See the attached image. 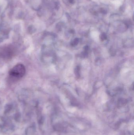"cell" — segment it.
<instances>
[{
    "mask_svg": "<svg viewBox=\"0 0 134 135\" xmlns=\"http://www.w3.org/2000/svg\"><path fill=\"white\" fill-rule=\"evenodd\" d=\"M78 41H79V40L78 38H76L74 40V41L72 43V45H76L78 43Z\"/></svg>",
    "mask_w": 134,
    "mask_h": 135,
    "instance_id": "7a4b0ae2",
    "label": "cell"
},
{
    "mask_svg": "<svg viewBox=\"0 0 134 135\" xmlns=\"http://www.w3.org/2000/svg\"><path fill=\"white\" fill-rule=\"evenodd\" d=\"M69 1L71 3H72L74 2V0H69Z\"/></svg>",
    "mask_w": 134,
    "mask_h": 135,
    "instance_id": "277c9868",
    "label": "cell"
},
{
    "mask_svg": "<svg viewBox=\"0 0 134 135\" xmlns=\"http://www.w3.org/2000/svg\"><path fill=\"white\" fill-rule=\"evenodd\" d=\"M101 37H102L101 39H102V40H105V39L106 38V36L104 34H102V35Z\"/></svg>",
    "mask_w": 134,
    "mask_h": 135,
    "instance_id": "3957f363",
    "label": "cell"
},
{
    "mask_svg": "<svg viewBox=\"0 0 134 135\" xmlns=\"http://www.w3.org/2000/svg\"><path fill=\"white\" fill-rule=\"evenodd\" d=\"M26 72L25 67L22 64L16 65L10 71V75L12 77L19 78L23 76Z\"/></svg>",
    "mask_w": 134,
    "mask_h": 135,
    "instance_id": "6da1fadb",
    "label": "cell"
}]
</instances>
